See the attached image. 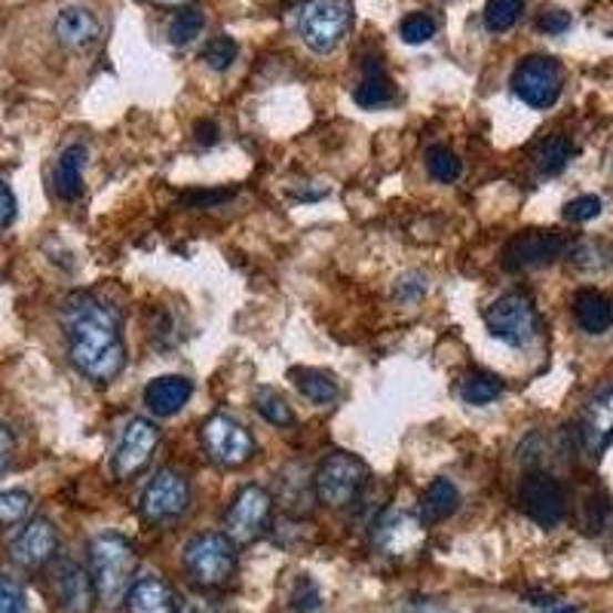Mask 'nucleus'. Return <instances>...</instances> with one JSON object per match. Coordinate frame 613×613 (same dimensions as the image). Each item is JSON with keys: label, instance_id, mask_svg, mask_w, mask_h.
<instances>
[{"label": "nucleus", "instance_id": "f257e3e1", "mask_svg": "<svg viewBox=\"0 0 613 613\" xmlns=\"http://www.w3.org/2000/svg\"><path fill=\"white\" fill-rule=\"evenodd\" d=\"M68 340V356L83 378L111 384L126 366V344L120 331V314L90 292H78L59 314Z\"/></svg>", "mask_w": 613, "mask_h": 613}, {"label": "nucleus", "instance_id": "f03ea898", "mask_svg": "<svg viewBox=\"0 0 613 613\" xmlns=\"http://www.w3.org/2000/svg\"><path fill=\"white\" fill-rule=\"evenodd\" d=\"M132 568H135V549L126 537L99 534L90 543L92 586L105 604H118L130 592Z\"/></svg>", "mask_w": 613, "mask_h": 613}, {"label": "nucleus", "instance_id": "7ed1b4c3", "mask_svg": "<svg viewBox=\"0 0 613 613\" xmlns=\"http://www.w3.org/2000/svg\"><path fill=\"white\" fill-rule=\"evenodd\" d=\"M295 25L307 50L319 55L331 53L353 25L350 0H304Z\"/></svg>", "mask_w": 613, "mask_h": 613}, {"label": "nucleus", "instance_id": "20e7f679", "mask_svg": "<svg viewBox=\"0 0 613 613\" xmlns=\"http://www.w3.org/2000/svg\"><path fill=\"white\" fill-rule=\"evenodd\" d=\"M368 482V467L356 454L335 451L328 454L314 476L316 497L331 509H344L356 503V497L362 494Z\"/></svg>", "mask_w": 613, "mask_h": 613}, {"label": "nucleus", "instance_id": "39448f33", "mask_svg": "<svg viewBox=\"0 0 613 613\" xmlns=\"http://www.w3.org/2000/svg\"><path fill=\"white\" fill-rule=\"evenodd\" d=\"M184 568L196 586H222L236 571V546L227 534H196L184 549Z\"/></svg>", "mask_w": 613, "mask_h": 613}, {"label": "nucleus", "instance_id": "423d86ee", "mask_svg": "<svg viewBox=\"0 0 613 613\" xmlns=\"http://www.w3.org/2000/svg\"><path fill=\"white\" fill-rule=\"evenodd\" d=\"M484 326L497 340H503L507 347H524L537 338V319L534 304L522 292H509L503 298H497L488 310H484Z\"/></svg>", "mask_w": 613, "mask_h": 613}, {"label": "nucleus", "instance_id": "0eeeda50", "mask_svg": "<svg viewBox=\"0 0 613 613\" xmlns=\"http://www.w3.org/2000/svg\"><path fill=\"white\" fill-rule=\"evenodd\" d=\"M561 86H564V71L549 55H528L512 71V92L522 99L524 105L537 108V111L555 105Z\"/></svg>", "mask_w": 613, "mask_h": 613}, {"label": "nucleus", "instance_id": "6e6552de", "mask_svg": "<svg viewBox=\"0 0 613 613\" xmlns=\"http://www.w3.org/2000/svg\"><path fill=\"white\" fill-rule=\"evenodd\" d=\"M191 507V484L178 470H160L142 491V519L151 524H172Z\"/></svg>", "mask_w": 613, "mask_h": 613}, {"label": "nucleus", "instance_id": "1a4fd4ad", "mask_svg": "<svg viewBox=\"0 0 613 613\" xmlns=\"http://www.w3.org/2000/svg\"><path fill=\"white\" fill-rule=\"evenodd\" d=\"M568 252V236L559 231H524L509 239L500 252V267L509 274H522V270H537L546 264L559 262Z\"/></svg>", "mask_w": 613, "mask_h": 613}, {"label": "nucleus", "instance_id": "9d476101", "mask_svg": "<svg viewBox=\"0 0 613 613\" xmlns=\"http://www.w3.org/2000/svg\"><path fill=\"white\" fill-rule=\"evenodd\" d=\"M203 445L210 457L224 467V470H234V467H243L248 457L255 454V439L252 432L239 423V420L227 418V415H212L206 423H203Z\"/></svg>", "mask_w": 613, "mask_h": 613}, {"label": "nucleus", "instance_id": "9b49d317", "mask_svg": "<svg viewBox=\"0 0 613 613\" xmlns=\"http://www.w3.org/2000/svg\"><path fill=\"white\" fill-rule=\"evenodd\" d=\"M519 503L524 515L540 528H555L568 515V497L549 472H528L519 488Z\"/></svg>", "mask_w": 613, "mask_h": 613}, {"label": "nucleus", "instance_id": "f8f14e48", "mask_svg": "<svg viewBox=\"0 0 613 613\" xmlns=\"http://www.w3.org/2000/svg\"><path fill=\"white\" fill-rule=\"evenodd\" d=\"M270 494L264 491L262 484H246L239 494L234 497V503L224 515V534L231 537L234 543H252L264 534L267 519H270Z\"/></svg>", "mask_w": 613, "mask_h": 613}, {"label": "nucleus", "instance_id": "ddd939ff", "mask_svg": "<svg viewBox=\"0 0 613 613\" xmlns=\"http://www.w3.org/2000/svg\"><path fill=\"white\" fill-rule=\"evenodd\" d=\"M160 445V430L154 420L135 418L130 420L123 432H120V442L114 448V457H111V470L118 479H130L135 472L142 470L144 463L151 460L154 448Z\"/></svg>", "mask_w": 613, "mask_h": 613}, {"label": "nucleus", "instance_id": "4468645a", "mask_svg": "<svg viewBox=\"0 0 613 613\" xmlns=\"http://www.w3.org/2000/svg\"><path fill=\"white\" fill-rule=\"evenodd\" d=\"M55 549H59V534L50 519H31L25 522V528L13 537L10 543V559L19 564V568H43L47 561L53 559Z\"/></svg>", "mask_w": 613, "mask_h": 613}, {"label": "nucleus", "instance_id": "2eb2a0df", "mask_svg": "<svg viewBox=\"0 0 613 613\" xmlns=\"http://www.w3.org/2000/svg\"><path fill=\"white\" fill-rule=\"evenodd\" d=\"M371 540L378 543L387 555H408L423 543V522L418 515L405 512V509H392L387 512L375 531H371Z\"/></svg>", "mask_w": 613, "mask_h": 613}, {"label": "nucleus", "instance_id": "dca6fc26", "mask_svg": "<svg viewBox=\"0 0 613 613\" xmlns=\"http://www.w3.org/2000/svg\"><path fill=\"white\" fill-rule=\"evenodd\" d=\"M53 595L65 613H86L95 595L92 576L74 561H59L53 571Z\"/></svg>", "mask_w": 613, "mask_h": 613}, {"label": "nucleus", "instance_id": "f3484780", "mask_svg": "<svg viewBox=\"0 0 613 613\" xmlns=\"http://www.w3.org/2000/svg\"><path fill=\"white\" fill-rule=\"evenodd\" d=\"M53 34L65 50H86L102 34V22L86 7H65L62 13L55 16Z\"/></svg>", "mask_w": 613, "mask_h": 613}, {"label": "nucleus", "instance_id": "a211bd4d", "mask_svg": "<svg viewBox=\"0 0 613 613\" xmlns=\"http://www.w3.org/2000/svg\"><path fill=\"white\" fill-rule=\"evenodd\" d=\"M194 396V384L182 375H163L144 387V405L154 418H172L178 415L184 405Z\"/></svg>", "mask_w": 613, "mask_h": 613}, {"label": "nucleus", "instance_id": "6ab92c4d", "mask_svg": "<svg viewBox=\"0 0 613 613\" xmlns=\"http://www.w3.org/2000/svg\"><path fill=\"white\" fill-rule=\"evenodd\" d=\"M580 436H583V448L592 457H599L613 442V384L592 399Z\"/></svg>", "mask_w": 613, "mask_h": 613}, {"label": "nucleus", "instance_id": "aec40b11", "mask_svg": "<svg viewBox=\"0 0 613 613\" xmlns=\"http://www.w3.org/2000/svg\"><path fill=\"white\" fill-rule=\"evenodd\" d=\"M126 613H175V595L166 580L139 576L126 592Z\"/></svg>", "mask_w": 613, "mask_h": 613}, {"label": "nucleus", "instance_id": "412c9836", "mask_svg": "<svg viewBox=\"0 0 613 613\" xmlns=\"http://www.w3.org/2000/svg\"><path fill=\"white\" fill-rule=\"evenodd\" d=\"M83 170H86V144H68L55 160L53 170V191L59 200H65V203L78 200L80 191H83Z\"/></svg>", "mask_w": 613, "mask_h": 613}, {"label": "nucleus", "instance_id": "4be33fe9", "mask_svg": "<svg viewBox=\"0 0 613 613\" xmlns=\"http://www.w3.org/2000/svg\"><path fill=\"white\" fill-rule=\"evenodd\" d=\"M574 319L586 335H604L613 326V304L595 288H580L574 295Z\"/></svg>", "mask_w": 613, "mask_h": 613}, {"label": "nucleus", "instance_id": "5701e85b", "mask_svg": "<svg viewBox=\"0 0 613 613\" xmlns=\"http://www.w3.org/2000/svg\"><path fill=\"white\" fill-rule=\"evenodd\" d=\"M460 509V491L451 479H436L427 484L423 500H420V519L423 522H445Z\"/></svg>", "mask_w": 613, "mask_h": 613}, {"label": "nucleus", "instance_id": "b1692460", "mask_svg": "<svg viewBox=\"0 0 613 613\" xmlns=\"http://www.w3.org/2000/svg\"><path fill=\"white\" fill-rule=\"evenodd\" d=\"M392 95V80L387 78V71L380 65L378 59H368L366 62V74L359 80V86L353 92V99H356V105L359 108H384L390 105Z\"/></svg>", "mask_w": 613, "mask_h": 613}, {"label": "nucleus", "instance_id": "393cba45", "mask_svg": "<svg viewBox=\"0 0 613 613\" xmlns=\"http://www.w3.org/2000/svg\"><path fill=\"white\" fill-rule=\"evenodd\" d=\"M292 384H295V390L307 399V402L314 405H331L340 396L338 390V380L326 375V371H319V368H292Z\"/></svg>", "mask_w": 613, "mask_h": 613}, {"label": "nucleus", "instance_id": "a878e982", "mask_svg": "<svg viewBox=\"0 0 613 613\" xmlns=\"http://www.w3.org/2000/svg\"><path fill=\"white\" fill-rule=\"evenodd\" d=\"M503 392V380L491 375V371H470L467 378L460 380V399L467 405H491Z\"/></svg>", "mask_w": 613, "mask_h": 613}, {"label": "nucleus", "instance_id": "bb28decb", "mask_svg": "<svg viewBox=\"0 0 613 613\" xmlns=\"http://www.w3.org/2000/svg\"><path fill=\"white\" fill-rule=\"evenodd\" d=\"M571 154H574V147L564 135H549L546 142L537 147V170L543 175H559L571 163Z\"/></svg>", "mask_w": 613, "mask_h": 613}, {"label": "nucleus", "instance_id": "cd10ccee", "mask_svg": "<svg viewBox=\"0 0 613 613\" xmlns=\"http://www.w3.org/2000/svg\"><path fill=\"white\" fill-rule=\"evenodd\" d=\"M206 25V16L200 7H184L178 13L172 16L170 28H166V34H170L172 47H187V43H194L200 38V31Z\"/></svg>", "mask_w": 613, "mask_h": 613}, {"label": "nucleus", "instance_id": "c85d7f7f", "mask_svg": "<svg viewBox=\"0 0 613 613\" xmlns=\"http://www.w3.org/2000/svg\"><path fill=\"white\" fill-rule=\"evenodd\" d=\"M524 13V0H488L484 3V28L491 34H507Z\"/></svg>", "mask_w": 613, "mask_h": 613}, {"label": "nucleus", "instance_id": "c756f323", "mask_svg": "<svg viewBox=\"0 0 613 613\" xmlns=\"http://www.w3.org/2000/svg\"><path fill=\"white\" fill-rule=\"evenodd\" d=\"M427 172H430L436 182L451 184L460 178L463 166H460L454 151H448L445 144H432L430 151H427Z\"/></svg>", "mask_w": 613, "mask_h": 613}, {"label": "nucleus", "instance_id": "7c9ffc66", "mask_svg": "<svg viewBox=\"0 0 613 613\" xmlns=\"http://www.w3.org/2000/svg\"><path fill=\"white\" fill-rule=\"evenodd\" d=\"M436 31H439V19L432 13H408L402 19V25H399V34H402L405 43H411V47H418V43H427V40L436 38Z\"/></svg>", "mask_w": 613, "mask_h": 613}, {"label": "nucleus", "instance_id": "2f4dec72", "mask_svg": "<svg viewBox=\"0 0 613 613\" xmlns=\"http://www.w3.org/2000/svg\"><path fill=\"white\" fill-rule=\"evenodd\" d=\"M255 408H258V415H262L267 423H274V427H292V423H295V415H292L286 399L276 396L274 390L255 392Z\"/></svg>", "mask_w": 613, "mask_h": 613}, {"label": "nucleus", "instance_id": "473e14b6", "mask_svg": "<svg viewBox=\"0 0 613 613\" xmlns=\"http://www.w3.org/2000/svg\"><path fill=\"white\" fill-rule=\"evenodd\" d=\"M236 53H239V47H236L234 38L215 34V38L206 40V47H203V62H206L212 71H227V68L236 62Z\"/></svg>", "mask_w": 613, "mask_h": 613}, {"label": "nucleus", "instance_id": "72a5a7b5", "mask_svg": "<svg viewBox=\"0 0 613 613\" xmlns=\"http://www.w3.org/2000/svg\"><path fill=\"white\" fill-rule=\"evenodd\" d=\"M28 512H31V494L28 491H0V528H10V524L25 522Z\"/></svg>", "mask_w": 613, "mask_h": 613}, {"label": "nucleus", "instance_id": "f704fd0d", "mask_svg": "<svg viewBox=\"0 0 613 613\" xmlns=\"http://www.w3.org/2000/svg\"><path fill=\"white\" fill-rule=\"evenodd\" d=\"M0 613H28L25 589L7 574H0Z\"/></svg>", "mask_w": 613, "mask_h": 613}, {"label": "nucleus", "instance_id": "c9c22d12", "mask_svg": "<svg viewBox=\"0 0 613 613\" xmlns=\"http://www.w3.org/2000/svg\"><path fill=\"white\" fill-rule=\"evenodd\" d=\"M601 215V200L595 194H583L571 200L568 206H564V218L574 224L592 222V218H599Z\"/></svg>", "mask_w": 613, "mask_h": 613}, {"label": "nucleus", "instance_id": "e433bc0d", "mask_svg": "<svg viewBox=\"0 0 613 613\" xmlns=\"http://www.w3.org/2000/svg\"><path fill=\"white\" fill-rule=\"evenodd\" d=\"M423 295H427V279L420 274H408L396 283V298L405 300V304L423 298Z\"/></svg>", "mask_w": 613, "mask_h": 613}, {"label": "nucleus", "instance_id": "4c0bfd02", "mask_svg": "<svg viewBox=\"0 0 613 613\" xmlns=\"http://www.w3.org/2000/svg\"><path fill=\"white\" fill-rule=\"evenodd\" d=\"M319 604H323V599H319V589H316L310 580H304V583L295 589V611L316 613L319 611Z\"/></svg>", "mask_w": 613, "mask_h": 613}, {"label": "nucleus", "instance_id": "58836bf2", "mask_svg": "<svg viewBox=\"0 0 613 613\" xmlns=\"http://www.w3.org/2000/svg\"><path fill=\"white\" fill-rule=\"evenodd\" d=\"M16 222V194L10 184L0 182V231H7Z\"/></svg>", "mask_w": 613, "mask_h": 613}, {"label": "nucleus", "instance_id": "ea45409f", "mask_svg": "<svg viewBox=\"0 0 613 613\" xmlns=\"http://www.w3.org/2000/svg\"><path fill=\"white\" fill-rule=\"evenodd\" d=\"M540 28H543L546 34H561V31L571 28V16L561 13V10H552V13L540 16Z\"/></svg>", "mask_w": 613, "mask_h": 613}, {"label": "nucleus", "instance_id": "a19ab883", "mask_svg": "<svg viewBox=\"0 0 613 613\" xmlns=\"http://www.w3.org/2000/svg\"><path fill=\"white\" fill-rule=\"evenodd\" d=\"M13 454H16V439L13 432L7 430L3 423H0V472L7 470L10 463H13Z\"/></svg>", "mask_w": 613, "mask_h": 613}, {"label": "nucleus", "instance_id": "79ce46f5", "mask_svg": "<svg viewBox=\"0 0 613 613\" xmlns=\"http://www.w3.org/2000/svg\"><path fill=\"white\" fill-rule=\"evenodd\" d=\"M196 142L200 144H215L218 142V126L212 123V120H203V123H196Z\"/></svg>", "mask_w": 613, "mask_h": 613}, {"label": "nucleus", "instance_id": "37998d69", "mask_svg": "<svg viewBox=\"0 0 613 613\" xmlns=\"http://www.w3.org/2000/svg\"><path fill=\"white\" fill-rule=\"evenodd\" d=\"M224 196H231L227 191H215V194H191L187 200L194 203V206H212V203H218Z\"/></svg>", "mask_w": 613, "mask_h": 613}, {"label": "nucleus", "instance_id": "c03bdc74", "mask_svg": "<svg viewBox=\"0 0 613 613\" xmlns=\"http://www.w3.org/2000/svg\"><path fill=\"white\" fill-rule=\"evenodd\" d=\"M182 613H210V611H206V607H203L200 601H187V604H184Z\"/></svg>", "mask_w": 613, "mask_h": 613}, {"label": "nucleus", "instance_id": "a18cd8bd", "mask_svg": "<svg viewBox=\"0 0 613 613\" xmlns=\"http://www.w3.org/2000/svg\"><path fill=\"white\" fill-rule=\"evenodd\" d=\"M154 3H160V7H184L187 0H154Z\"/></svg>", "mask_w": 613, "mask_h": 613}]
</instances>
